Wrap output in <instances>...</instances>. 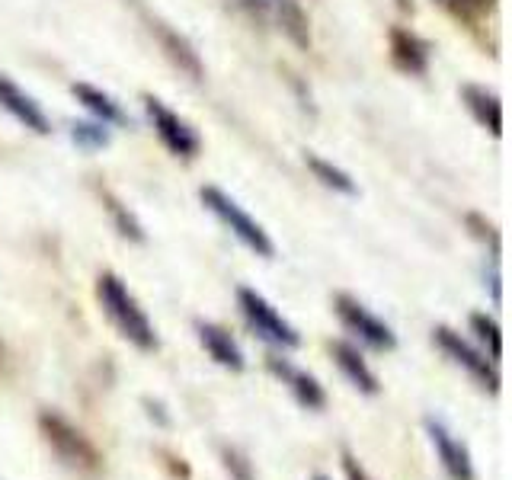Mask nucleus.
I'll return each instance as SVG.
<instances>
[{
  "label": "nucleus",
  "mask_w": 512,
  "mask_h": 480,
  "mask_svg": "<svg viewBox=\"0 0 512 480\" xmlns=\"http://www.w3.org/2000/svg\"><path fill=\"white\" fill-rule=\"evenodd\" d=\"M221 461H224V468H228V474L234 477V480H256V474H253V464H250V458L240 452V448H234V445H221Z\"/></svg>",
  "instance_id": "nucleus-23"
},
{
  "label": "nucleus",
  "mask_w": 512,
  "mask_h": 480,
  "mask_svg": "<svg viewBox=\"0 0 512 480\" xmlns=\"http://www.w3.org/2000/svg\"><path fill=\"white\" fill-rule=\"evenodd\" d=\"M266 368L272 375H276L288 391H292V397L298 400V404L304 410H324L327 407V391H324V384H320L314 375H308L304 368L292 365L288 359L282 356H266Z\"/></svg>",
  "instance_id": "nucleus-12"
},
{
  "label": "nucleus",
  "mask_w": 512,
  "mask_h": 480,
  "mask_svg": "<svg viewBox=\"0 0 512 480\" xmlns=\"http://www.w3.org/2000/svg\"><path fill=\"white\" fill-rule=\"evenodd\" d=\"M237 308L244 314L247 327L260 336L263 343L276 346V349H298L301 346V333L295 330V324H288V320L276 311V304H272L263 292H256L250 285H240L237 288Z\"/></svg>",
  "instance_id": "nucleus-4"
},
{
  "label": "nucleus",
  "mask_w": 512,
  "mask_h": 480,
  "mask_svg": "<svg viewBox=\"0 0 512 480\" xmlns=\"http://www.w3.org/2000/svg\"><path fill=\"white\" fill-rule=\"evenodd\" d=\"M68 132H71V141L77 144V148H80V151H90V154L109 148V141H112L109 125L96 122V119H74V122L68 125Z\"/></svg>",
  "instance_id": "nucleus-20"
},
{
  "label": "nucleus",
  "mask_w": 512,
  "mask_h": 480,
  "mask_svg": "<svg viewBox=\"0 0 512 480\" xmlns=\"http://www.w3.org/2000/svg\"><path fill=\"white\" fill-rule=\"evenodd\" d=\"M234 13H240L250 26H266L269 23V0H224Z\"/></svg>",
  "instance_id": "nucleus-24"
},
{
  "label": "nucleus",
  "mask_w": 512,
  "mask_h": 480,
  "mask_svg": "<svg viewBox=\"0 0 512 480\" xmlns=\"http://www.w3.org/2000/svg\"><path fill=\"white\" fill-rule=\"evenodd\" d=\"M96 301H100L103 314L109 317V324L119 330L122 340H128L141 352H154L160 346L148 311L141 308V301L128 292V285L116 272H100V276H96Z\"/></svg>",
  "instance_id": "nucleus-1"
},
{
  "label": "nucleus",
  "mask_w": 512,
  "mask_h": 480,
  "mask_svg": "<svg viewBox=\"0 0 512 480\" xmlns=\"http://www.w3.org/2000/svg\"><path fill=\"white\" fill-rule=\"evenodd\" d=\"M432 343H436L445 352V359H452L461 372H468L474 378V384H480V388L490 394H500V388H503L500 365H496L484 349L474 346L471 340H464V336L452 327L432 330Z\"/></svg>",
  "instance_id": "nucleus-5"
},
{
  "label": "nucleus",
  "mask_w": 512,
  "mask_h": 480,
  "mask_svg": "<svg viewBox=\"0 0 512 480\" xmlns=\"http://www.w3.org/2000/svg\"><path fill=\"white\" fill-rule=\"evenodd\" d=\"M71 93H74V100L90 112V119L103 122V125H109V128H125V125H132V116H128L125 106H122L112 93H106V90H100V87L87 84V80H74V84H71Z\"/></svg>",
  "instance_id": "nucleus-14"
},
{
  "label": "nucleus",
  "mask_w": 512,
  "mask_h": 480,
  "mask_svg": "<svg viewBox=\"0 0 512 480\" xmlns=\"http://www.w3.org/2000/svg\"><path fill=\"white\" fill-rule=\"evenodd\" d=\"M144 112H148V122L154 128V135L160 144L180 160H196L202 154V135L196 132V125L183 119L180 112L170 109L160 96L144 93Z\"/></svg>",
  "instance_id": "nucleus-6"
},
{
  "label": "nucleus",
  "mask_w": 512,
  "mask_h": 480,
  "mask_svg": "<svg viewBox=\"0 0 512 480\" xmlns=\"http://www.w3.org/2000/svg\"><path fill=\"white\" fill-rule=\"evenodd\" d=\"M423 426H426V436H429L432 448H436V458L442 464L445 477L448 480H477L471 448L464 445L455 432L439 420V416H426Z\"/></svg>",
  "instance_id": "nucleus-9"
},
{
  "label": "nucleus",
  "mask_w": 512,
  "mask_h": 480,
  "mask_svg": "<svg viewBox=\"0 0 512 480\" xmlns=\"http://www.w3.org/2000/svg\"><path fill=\"white\" fill-rule=\"evenodd\" d=\"M314 480H330V477H324V474H317V477H314Z\"/></svg>",
  "instance_id": "nucleus-29"
},
{
  "label": "nucleus",
  "mask_w": 512,
  "mask_h": 480,
  "mask_svg": "<svg viewBox=\"0 0 512 480\" xmlns=\"http://www.w3.org/2000/svg\"><path fill=\"white\" fill-rule=\"evenodd\" d=\"M135 7L141 13L144 26H148V32L157 39L160 52L170 58L173 68L180 71V74H186L189 80H202L205 77V64H202V55L196 52V45H192L180 29H173L160 13L148 10L144 4H135Z\"/></svg>",
  "instance_id": "nucleus-7"
},
{
  "label": "nucleus",
  "mask_w": 512,
  "mask_h": 480,
  "mask_svg": "<svg viewBox=\"0 0 512 480\" xmlns=\"http://www.w3.org/2000/svg\"><path fill=\"white\" fill-rule=\"evenodd\" d=\"M468 224H474V228H477L474 234H477L480 240H490V250H493V260H496V256H500V234H496L493 224L484 221L480 215H468Z\"/></svg>",
  "instance_id": "nucleus-25"
},
{
  "label": "nucleus",
  "mask_w": 512,
  "mask_h": 480,
  "mask_svg": "<svg viewBox=\"0 0 512 480\" xmlns=\"http://www.w3.org/2000/svg\"><path fill=\"white\" fill-rule=\"evenodd\" d=\"M0 109H4L16 125H23L26 132H32V135L52 132V122H48V112L42 109V103L32 93H26L4 71H0Z\"/></svg>",
  "instance_id": "nucleus-10"
},
{
  "label": "nucleus",
  "mask_w": 512,
  "mask_h": 480,
  "mask_svg": "<svg viewBox=\"0 0 512 480\" xmlns=\"http://www.w3.org/2000/svg\"><path fill=\"white\" fill-rule=\"evenodd\" d=\"M333 311H336V317H340V324L352 336H359V340L368 349H375V352H391V349H397V333L388 324H384L378 314L368 311L359 298L340 292V295L333 298Z\"/></svg>",
  "instance_id": "nucleus-8"
},
{
  "label": "nucleus",
  "mask_w": 512,
  "mask_h": 480,
  "mask_svg": "<svg viewBox=\"0 0 512 480\" xmlns=\"http://www.w3.org/2000/svg\"><path fill=\"white\" fill-rule=\"evenodd\" d=\"M141 407H144V413H148V416H151V420H154L157 426H164V429H167V426L173 423V420H170V413H167V407L160 404V400H151V397H144V400H141Z\"/></svg>",
  "instance_id": "nucleus-27"
},
{
  "label": "nucleus",
  "mask_w": 512,
  "mask_h": 480,
  "mask_svg": "<svg viewBox=\"0 0 512 480\" xmlns=\"http://www.w3.org/2000/svg\"><path fill=\"white\" fill-rule=\"evenodd\" d=\"M330 356H333L336 368H340V372L346 375V381H349L359 394H368V397L381 394V381H378V375L372 372V365L365 362V356L359 352V346H352V343H346V340H336V343L330 346Z\"/></svg>",
  "instance_id": "nucleus-16"
},
{
  "label": "nucleus",
  "mask_w": 512,
  "mask_h": 480,
  "mask_svg": "<svg viewBox=\"0 0 512 480\" xmlns=\"http://www.w3.org/2000/svg\"><path fill=\"white\" fill-rule=\"evenodd\" d=\"M103 205H106V212L112 218V224H116V231L125 237V240H132V244H144L148 240V234H144V224L138 221V215L128 208L116 192H109L103 189Z\"/></svg>",
  "instance_id": "nucleus-19"
},
{
  "label": "nucleus",
  "mask_w": 512,
  "mask_h": 480,
  "mask_svg": "<svg viewBox=\"0 0 512 480\" xmlns=\"http://www.w3.org/2000/svg\"><path fill=\"white\" fill-rule=\"evenodd\" d=\"M196 333H199L202 349L208 352V359L215 365L228 368V372H244L247 368V356H244V349H240V343L234 340L231 330H224L221 324H212V320H199Z\"/></svg>",
  "instance_id": "nucleus-13"
},
{
  "label": "nucleus",
  "mask_w": 512,
  "mask_h": 480,
  "mask_svg": "<svg viewBox=\"0 0 512 480\" xmlns=\"http://www.w3.org/2000/svg\"><path fill=\"white\" fill-rule=\"evenodd\" d=\"M199 199L208 212L215 215V221L224 224V228L231 231V237H237L250 253L263 256V260H272V256H276V244H272L269 231L234 196H228L221 186H202Z\"/></svg>",
  "instance_id": "nucleus-2"
},
{
  "label": "nucleus",
  "mask_w": 512,
  "mask_h": 480,
  "mask_svg": "<svg viewBox=\"0 0 512 480\" xmlns=\"http://www.w3.org/2000/svg\"><path fill=\"white\" fill-rule=\"evenodd\" d=\"M388 48H391V61L397 71H404L410 77H426L429 74V61H432V45L407 26H391L388 32Z\"/></svg>",
  "instance_id": "nucleus-11"
},
{
  "label": "nucleus",
  "mask_w": 512,
  "mask_h": 480,
  "mask_svg": "<svg viewBox=\"0 0 512 480\" xmlns=\"http://www.w3.org/2000/svg\"><path fill=\"white\" fill-rule=\"evenodd\" d=\"M461 103L471 112V119L487 128L493 138H503V100L500 93L484 84H461Z\"/></svg>",
  "instance_id": "nucleus-15"
},
{
  "label": "nucleus",
  "mask_w": 512,
  "mask_h": 480,
  "mask_svg": "<svg viewBox=\"0 0 512 480\" xmlns=\"http://www.w3.org/2000/svg\"><path fill=\"white\" fill-rule=\"evenodd\" d=\"M343 471H346V480H375L372 474H368L362 464H359V458L349 452V448H343Z\"/></svg>",
  "instance_id": "nucleus-26"
},
{
  "label": "nucleus",
  "mask_w": 512,
  "mask_h": 480,
  "mask_svg": "<svg viewBox=\"0 0 512 480\" xmlns=\"http://www.w3.org/2000/svg\"><path fill=\"white\" fill-rule=\"evenodd\" d=\"M304 164H308V170L314 173V180H317L320 186H327V189H333V192H340V196H356V192H359L356 180H352V176H349L343 167H336L333 160H327V157H320V154L308 151V154H304Z\"/></svg>",
  "instance_id": "nucleus-18"
},
{
  "label": "nucleus",
  "mask_w": 512,
  "mask_h": 480,
  "mask_svg": "<svg viewBox=\"0 0 512 480\" xmlns=\"http://www.w3.org/2000/svg\"><path fill=\"white\" fill-rule=\"evenodd\" d=\"M269 20H276L282 36L301 52H311V20L301 0H269Z\"/></svg>",
  "instance_id": "nucleus-17"
},
{
  "label": "nucleus",
  "mask_w": 512,
  "mask_h": 480,
  "mask_svg": "<svg viewBox=\"0 0 512 480\" xmlns=\"http://www.w3.org/2000/svg\"><path fill=\"white\" fill-rule=\"evenodd\" d=\"M39 432L48 442V448L71 468L84 471V474H96L103 468V455L100 448L90 442V436L84 429H77L68 416H61L58 410H42L39 413Z\"/></svg>",
  "instance_id": "nucleus-3"
},
{
  "label": "nucleus",
  "mask_w": 512,
  "mask_h": 480,
  "mask_svg": "<svg viewBox=\"0 0 512 480\" xmlns=\"http://www.w3.org/2000/svg\"><path fill=\"white\" fill-rule=\"evenodd\" d=\"M471 330L477 333L480 349H484L487 356H490L496 365H500V359H503V330H500V324H496V317H490V314H484V311L471 314Z\"/></svg>",
  "instance_id": "nucleus-21"
},
{
  "label": "nucleus",
  "mask_w": 512,
  "mask_h": 480,
  "mask_svg": "<svg viewBox=\"0 0 512 480\" xmlns=\"http://www.w3.org/2000/svg\"><path fill=\"white\" fill-rule=\"evenodd\" d=\"M436 4L445 10V13H452L458 23H480V20H487V16L493 13L496 7V0H436Z\"/></svg>",
  "instance_id": "nucleus-22"
},
{
  "label": "nucleus",
  "mask_w": 512,
  "mask_h": 480,
  "mask_svg": "<svg viewBox=\"0 0 512 480\" xmlns=\"http://www.w3.org/2000/svg\"><path fill=\"white\" fill-rule=\"evenodd\" d=\"M490 292H493V304H500L503 301V295H500V269L493 266V272H490Z\"/></svg>",
  "instance_id": "nucleus-28"
}]
</instances>
